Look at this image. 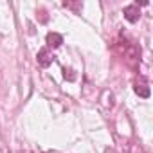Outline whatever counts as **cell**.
Masks as SVG:
<instances>
[{
  "label": "cell",
  "instance_id": "277c9868",
  "mask_svg": "<svg viewBox=\"0 0 153 153\" xmlns=\"http://www.w3.org/2000/svg\"><path fill=\"white\" fill-rule=\"evenodd\" d=\"M61 43H63V36H61V34H58V33H49V34H47V49H49V47L56 49V47H59Z\"/></svg>",
  "mask_w": 153,
  "mask_h": 153
},
{
  "label": "cell",
  "instance_id": "3957f363",
  "mask_svg": "<svg viewBox=\"0 0 153 153\" xmlns=\"http://www.w3.org/2000/svg\"><path fill=\"white\" fill-rule=\"evenodd\" d=\"M52 59H54V56L51 54V51L47 49V47H43L42 51H38V63H40V67H49L51 63H52Z\"/></svg>",
  "mask_w": 153,
  "mask_h": 153
},
{
  "label": "cell",
  "instance_id": "7a4b0ae2",
  "mask_svg": "<svg viewBox=\"0 0 153 153\" xmlns=\"http://www.w3.org/2000/svg\"><path fill=\"white\" fill-rule=\"evenodd\" d=\"M135 92L140 97H149V87H148V79L144 76H139V79L135 81Z\"/></svg>",
  "mask_w": 153,
  "mask_h": 153
},
{
  "label": "cell",
  "instance_id": "5b68a950",
  "mask_svg": "<svg viewBox=\"0 0 153 153\" xmlns=\"http://www.w3.org/2000/svg\"><path fill=\"white\" fill-rule=\"evenodd\" d=\"M63 72H65L63 76H65V78H68V81H74V79H76V74H72V70H70V68H68V70L65 68Z\"/></svg>",
  "mask_w": 153,
  "mask_h": 153
},
{
  "label": "cell",
  "instance_id": "6da1fadb",
  "mask_svg": "<svg viewBox=\"0 0 153 153\" xmlns=\"http://www.w3.org/2000/svg\"><path fill=\"white\" fill-rule=\"evenodd\" d=\"M123 13H124V18H126L128 22H131V24H135V22L140 18V11H139V6H137V4L126 6Z\"/></svg>",
  "mask_w": 153,
  "mask_h": 153
}]
</instances>
